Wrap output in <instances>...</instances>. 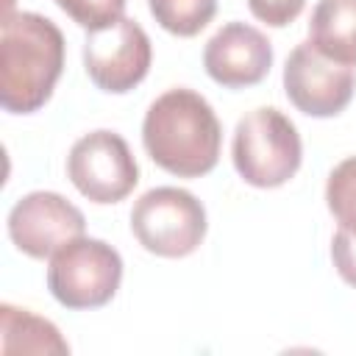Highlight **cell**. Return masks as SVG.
<instances>
[{
	"mask_svg": "<svg viewBox=\"0 0 356 356\" xmlns=\"http://www.w3.org/2000/svg\"><path fill=\"white\" fill-rule=\"evenodd\" d=\"M142 142L164 172L200 178L220 159L222 125L203 95L178 86L150 103L142 122Z\"/></svg>",
	"mask_w": 356,
	"mask_h": 356,
	"instance_id": "1",
	"label": "cell"
},
{
	"mask_svg": "<svg viewBox=\"0 0 356 356\" xmlns=\"http://www.w3.org/2000/svg\"><path fill=\"white\" fill-rule=\"evenodd\" d=\"M64 70L58 25L33 11H6L0 22V106L11 114L39 111Z\"/></svg>",
	"mask_w": 356,
	"mask_h": 356,
	"instance_id": "2",
	"label": "cell"
},
{
	"mask_svg": "<svg viewBox=\"0 0 356 356\" xmlns=\"http://www.w3.org/2000/svg\"><path fill=\"white\" fill-rule=\"evenodd\" d=\"M231 159L245 184L259 189H275L298 172L303 145L295 122L284 111L261 106L248 111L236 122Z\"/></svg>",
	"mask_w": 356,
	"mask_h": 356,
	"instance_id": "3",
	"label": "cell"
},
{
	"mask_svg": "<svg viewBox=\"0 0 356 356\" xmlns=\"http://www.w3.org/2000/svg\"><path fill=\"white\" fill-rule=\"evenodd\" d=\"M131 231L147 253L184 259L195 253L206 236V209L186 189L159 186L134 203Z\"/></svg>",
	"mask_w": 356,
	"mask_h": 356,
	"instance_id": "4",
	"label": "cell"
},
{
	"mask_svg": "<svg viewBox=\"0 0 356 356\" xmlns=\"http://www.w3.org/2000/svg\"><path fill=\"white\" fill-rule=\"evenodd\" d=\"M122 281L120 253L92 236H78L50 256L47 286L53 298L67 309H97L106 306Z\"/></svg>",
	"mask_w": 356,
	"mask_h": 356,
	"instance_id": "5",
	"label": "cell"
},
{
	"mask_svg": "<svg viewBox=\"0 0 356 356\" xmlns=\"http://www.w3.org/2000/svg\"><path fill=\"white\" fill-rule=\"evenodd\" d=\"M72 186L92 203H120L139 184V167L128 142L114 131L81 136L67 156Z\"/></svg>",
	"mask_w": 356,
	"mask_h": 356,
	"instance_id": "6",
	"label": "cell"
},
{
	"mask_svg": "<svg viewBox=\"0 0 356 356\" xmlns=\"http://www.w3.org/2000/svg\"><path fill=\"white\" fill-rule=\"evenodd\" d=\"M153 61V47L136 19H117L108 28L89 31L83 42V67L92 83L103 92L122 95L145 81Z\"/></svg>",
	"mask_w": 356,
	"mask_h": 356,
	"instance_id": "7",
	"label": "cell"
},
{
	"mask_svg": "<svg viewBox=\"0 0 356 356\" xmlns=\"http://www.w3.org/2000/svg\"><path fill=\"white\" fill-rule=\"evenodd\" d=\"M289 103L309 117H337L356 92V70L325 58L312 42L298 44L284 64Z\"/></svg>",
	"mask_w": 356,
	"mask_h": 356,
	"instance_id": "8",
	"label": "cell"
},
{
	"mask_svg": "<svg viewBox=\"0 0 356 356\" xmlns=\"http://www.w3.org/2000/svg\"><path fill=\"white\" fill-rule=\"evenodd\" d=\"M86 220L58 192H31L8 214V236L31 259H50L72 239L83 236Z\"/></svg>",
	"mask_w": 356,
	"mask_h": 356,
	"instance_id": "9",
	"label": "cell"
},
{
	"mask_svg": "<svg viewBox=\"0 0 356 356\" xmlns=\"http://www.w3.org/2000/svg\"><path fill=\"white\" fill-rule=\"evenodd\" d=\"M203 64L211 81L225 89H245L267 78L273 67L270 39L245 22H225L203 50Z\"/></svg>",
	"mask_w": 356,
	"mask_h": 356,
	"instance_id": "10",
	"label": "cell"
},
{
	"mask_svg": "<svg viewBox=\"0 0 356 356\" xmlns=\"http://www.w3.org/2000/svg\"><path fill=\"white\" fill-rule=\"evenodd\" d=\"M309 42L325 58L356 67V0H320L312 11Z\"/></svg>",
	"mask_w": 356,
	"mask_h": 356,
	"instance_id": "11",
	"label": "cell"
},
{
	"mask_svg": "<svg viewBox=\"0 0 356 356\" xmlns=\"http://www.w3.org/2000/svg\"><path fill=\"white\" fill-rule=\"evenodd\" d=\"M0 350L6 356L11 353H70V345L64 342V337L58 334V328L28 312V309H17L11 303L0 306Z\"/></svg>",
	"mask_w": 356,
	"mask_h": 356,
	"instance_id": "12",
	"label": "cell"
},
{
	"mask_svg": "<svg viewBox=\"0 0 356 356\" xmlns=\"http://www.w3.org/2000/svg\"><path fill=\"white\" fill-rule=\"evenodd\" d=\"M156 22L172 36H197L217 14V0H147Z\"/></svg>",
	"mask_w": 356,
	"mask_h": 356,
	"instance_id": "13",
	"label": "cell"
},
{
	"mask_svg": "<svg viewBox=\"0 0 356 356\" xmlns=\"http://www.w3.org/2000/svg\"><path fill=\"white\" fill-rule=\"evenodd\" d=\"M325 203L339 228L356 236V156L339 161L325 184Z\"/></svg>",
	"mask_w": 356,
	"mask_h": 356,
	"instance_id": "14",
	"label": "cell"
},
{
	"mask_svg": "<svg viewBox=\"0 0 356 356\" xmlns=\"http://www.w3.org/2000/svg\"><path fill=\"white\" fill-rule=\"evenodd\" d=\"M53 3L75 25H81L86 31H100V28H108L125 17L128 0H53Z\"/></svg>",
	"mask_w": 356,
	"mask_h": 356,
	"instance_id": "15",
	"label": "cell"
},
{
	"mask_svg": "<svg viewBox=\"0 0 356 356\" xmlns=\"http://www.w3.org/2000/svg\"><path fill=\"white\" fill-rule=\"evenodd\" d=\"M303 6H306V0H248L250 14L270 28H284V25L295 22L300 17Z\"/></svg>",
	"mask_w": 356,
	"mask_h": 356,
	"instance_id": "16",
	"label": "cell"
},
{
	"mask_svg": "<svg viewBox=\"0 0 356 356\" xmlns=\"http://www.w3.org/2000/svg\"><path fill=\"white\" fill-rule=\"evenodd\" d=\"M331 259L345 284L356 286V236L339 228L331 239Z\"/></svg>",
	"mask_w": 356,
	"mask_h": 356,
	"instance_id": "17",
	"label": "cell"
}]
</instances>
